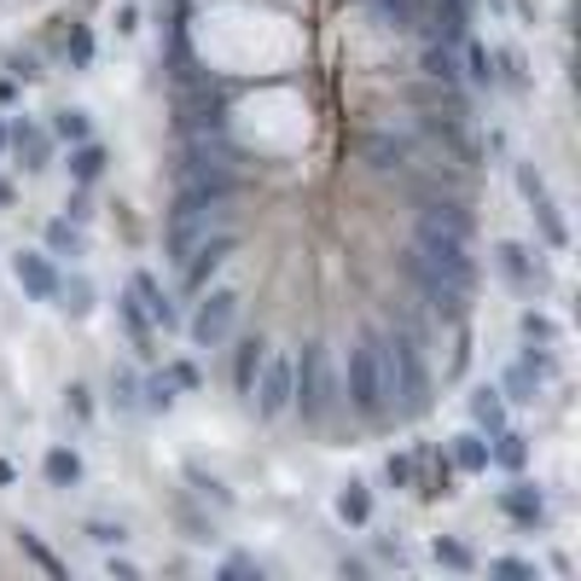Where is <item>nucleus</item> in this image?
I'll return each instance as SVG.
<instances>
[{
  "label": "nucleus",
  "mask_w": 581,
  "mask_h": 581,
  "mask_svg": "<svg viewBox=\"0 0 581 581\" xmlns=\"http://www.w3.org/2000/svg\"><path fill=\"white\" fill-rule=\"evenodd\" d=\"M378 361L390 384V419H424L431 413V367H424V325L408 314H390V325H372Z\"/></svg>",
  "instance_id": "obj_1"
},
{
  "label": "nucleus",
  "mask_w": 581,
  "mask_h": 581,
  "mask_svg": "<svg viewBox=\"0 0 581 581\" xmlns=\"http://www.w3.org/2000/svg\"><path fill=\"white\" fill-rule=\"evenodd\" d=\"M343 408V378H338V361H332V343H309L297 355V395H291V413H302V424H325L338 419Z\"/></svg>",
  "instance_id": "obj_2"
},
{
  "label": "nucleus",
  "mask_w": 581,
  "mask_h": 581,
  "mask_svg": "<svg viewBox=\"0 0 581 581\" xmlns=\"http://www.w3.org/2000/svg\"><path fill=\"white\" fill-rule=\"evenodd\" d=\"M338 378H343V408L355 419H367V424H384L390 419V384H384V361H378L372 332H361L355 343H349Z\"/></svg>",
  "instance_id": "obj_3"
},
{
  "label": "nucleus",
  "mask_w": 581,
  "mask_h": 581,
  "mask_svg": "<svg viewBox=\"0 0 581 581\" xmlns=\"http://www.w3.org/2000/svg\"><path fill=\"white\" fill-rule=\"evenodd\" d=\"M401 273H408V286L419 291V302H424V314H431V320H448V325H465L471 320V291H477V280L424 262L419 250L401 257Z\"/></svg>",
  "instance_id": "obj_4"
},
{
  "label": "nucleus",
  "mask_w": 581,
  "mask_h": 581,
  "mask_svg": "<svg viewBox=\"0 0 581 581\" xmlns=\"http://www.w3.org/2000/svg\"><path fill=\"white\" fill-rule=\"evenodd\" d=\"M239 309H244V291H239V286H204V291H198V309L187 314L192 349H221V343H233Z\"/></svg>",
  "instance_id": "obj_5"
},
{
  "label": "nucleus",
  "mask_w": 581,
  "mask_h": 581,
  "mask_svg": "<svg viewBox=\"0 0 581 581\" xmlns=\"http://www.w3.org/2000/svg\"><path fill=\"white\" fill-rule=\"evenodd\" d=\"M413 250L424 262H437L448 273H465V280H477V262H471V227H453L442 216H419L413 221Z\"/></svg>",
  "instance_id": "obj_6"
},
{
  "label": "nucleus",
  "mask_w": 581,
  "mask_h": 581,
  "mask_svg": "<svg viewBox=\"0 0 581 581\" xmlns=\"http://www.w3.org/2000/svg\"><path fill=\"white\" fill-rule=\"evenodd\" d=\"M291 395H297V355L291 349H268L262 367H257V384H250V408H257L262 424H280L291 413Z\"/></svg>",
  "instance_id": "obj_7"
},
{
  "label": "nucleus",
  "mask_w": 581,
  "mask_h": 581,
  "mask_svg": "<svg viewBox=\"0 0 581 581\" xmlns=\"http://www.w3.org/2000/svg\"><path fill=\"white\" fill-rule=\"evenodd\" d=\"M512 181H518V198L529 204V216H535L547 250H570V227H564L559 204H552V192H547V174L535 163H512Z\"/></svg>",
  "instance_id": "obj_8"
},
{
  "label": "nucleus",
  "mask_w": 581,
  "mask_h": 581,
  "mask_svg": "<svg viewBox=\"0 0 581 581\" xmlns=\"http://www.w3.org/2000/svg\"><path fill=\"white\" fill-rule=\"evenodd\" d=\"M494 273L507 280L518 297H547L552 291V273H547V262H541V250H529V244H518V239H500L494 244Z\"/></svg>",
  "instance_id": "obj_9"
},
{
  "label": "nucleus",
  "mask_w": 581,
  "mask_h": 581,
  "mask_svg": "<svg viewBox=\"0 0 581 581\" xmlns=\"http://www.w3.org/2000/svg\"><path fill=\"white\" fill-rule=\"evenodd\" d=\"M355 151H361L367 169H378V174H401V169L419 163V134H408V129H367V134L355 140Z\"/></svg>",
  "instance_id": "obj_10"
},
{
  "label": "nucleus",
  "mask_w": 581,
  "mask_h": 581,
  "mask_svg": "<svg viewBox=\"0 0 581 581\" xmlns=\"http://www.w3.org/2000/svg\"><path fill=\"white\" fill-rule=\"evenodd\" d=\"M239 244H244V233H239L233 221L198 239V244L187 250V262H181V280H187V291H204V286H210V273H216L227 257H239Z\"/></svg>",
  "instance_id": "obj_11"
},
{
  "label": "nucleus",
  "mask_w": 581,
  "mask_h": 581,
  "mask_svg": "<svg viewBox=\"0 0 581 581\" xmlns=\"http://www.w3.org/2000/svg\"><path fill=\"white\" fill-rule=\"evenodd\" d=\"M7 268H12L18 291L30 297V302H53V291H59V262L47 257V250H12Z\"/></svg>",
  "instance_id": "obj_12"
},
{
  "label": "nucleus",
  "mask_w": 581,
  "mask_h": 581,
  "mask_svg": "<svg viewBox=\"0 0 581 581\" xmlns=\"http://www.w3.org/2000/svg\"><path fill=\"white\" fill-rule=\"evenodd\" d=\"M53 134L41 129V122H30V117H12L7 122V151L23 163V174H41V169H53Z\"/></svg>",
  "instance_id": "obj_13"
},
{
  "label": "nucleus",
  "mask_w": 581,
  "mask_h": 581,
  "mask_svg": "<svg viewBox=\"0 0 581 581\" xmlns=\"http://www.w3.org/2000/svg\"><path fill=\"white\" fill-rule=\"evenodd\" d=\"M129 291L140 297V309L151 314V325H158V332H174V325H181V309H174V297L158 286V273H134V280H129Z\"/></svg>",
  "instance_id": "obj_14"
},
{
  "label": "nucleus",
  "mask_w": 581,
  "mask_h": 581,
  "mask_svg": "<svg viewBox=\"0 0 581 581\" xmlns=\"http://www.w3.org/2000/svg\"><path fill=\"white\" fill-rule=\"evenodd\" d=\"M500 512H507L518 529H541V523H547V489H541V483H512V489H500Z\"/></svg>",
  "instance_id": "obj_15"
},
{
  "label": "nucleus",
  "mask_w": 581,
  "mask_h": 581,
  "mask_svg": "<svg viewBox=\"0 0 581 581\" xmlns=\"http://www.w3.org/2000/svg\"><path fill=\"white\" fill-rule=\"evenodd\" d=\"M41 250H47L53 262H76V257H88V233H82V221L53 216V221H47V233H41Z\"/></svg>",
  "instance_id": "obj_16"
},
{
  "label": "nucleus",
  "mask_w": 581,
  "mask_h": 581,
  "mask_svg": "<svg viewBox=\"0 0 581 581\" xmlns=\"http://www.w3.org/2000/svg\"><path fill=\"white\" fill-rule=\"evenodd\" d=\"M465 408H471V431H483V437L507 431V395H500V384H477Z\"/></svg>",
  "instance_id": "obj_17"
},
{
  "label": "nucleus",
  "mask_w": 581,
  "mask_h": 581,
  "mask_svg": "<svg viewBox=\"0 0 581 581\" xmlns=\"http://www.w3.org/2000/svg\"><path fill=\"white\" fill-rule=\"evenodd\" d=\"M53 309H59V314H70V320H88V314L99 309V291H93V280H88V273H59Z\"/></svg>",
  "instance_id": "obj_18"
},
{
  "label": "nucleus",
  "mask_w": 581,
  "mask_h": 581,
  "mask_svg": "<svg viewBox=\"0 0 581 581\" xmlns=\"http://www.w3.org/2000/svg\"><path fill=\"white\" fill-rule=\"evenodd\" d=\"M332 512H338L343 529H367L372 523V489L361 477H349V483H338V494H332Z\"/></svg>",
  "instance_id": "obj_19"
},
{
  "label": "nucleus",
  "mask_w": 581,
  "mask_h": 581,
  "mask_svg": "<svg viewBox=\"0 0 581 581\" xmlns=\"http://www.w3.org/2000/svg\"><path fill=\"white\" fill-rule=\"evenodd\" d=\"M41 477H47V489L70 494L76 483H82V453H76V448H64V442H53V448L41 453Z\"/></svg>",
  "instance_id": "obj_20"
},
{
  "label": "nucleus",
  "mask_w": 581,
  "mask_h": 581,
  "mask_svg": "<svg viewBox=\"0 0 581 581\" xmlns=\"http://www.w3.org/2000/svg\"><path fill=\"white\" fill-rule=\"evenodd\" d=\"M106 163H111V151L99 146L93 134H88V140H76V146H70V158H64V169H70V181H76V187H93L99 174H106Z\"/></svg>",
  "instance_id": "obj_21"
},
{
  "label": "nucleus",
  "mask_w": 581,
  "mask_h": 581,
  "mask_svg": "<svg viewBox=\"0 0 581 581\" xmlns=\"http://www.w3.org/2000/svg\"><path fill=\"white\" fill-rule=\"evenodd\" d=\"M448 460H453V471L483 477V471H489V437H483V431H460V437L448 442Z\"/></svg>",
  "instance_id": "obj_22"
},
{
  "label": "nucleus",
  "mask_w": 581,
  "mask_h": 581,
  "mask_svg": "<svg viewBox=\"0 0 581 581\" xmlns=\"http://www.w3.org/2000/svg\"><path fill=\"white\" fill-rule=\"evenodd\" d=\"M117 320L129 325V338H134L140 355H151V338H158V325H151V314L140 309V297H134V291H122V297H117Z\"/></svg>",
  "instance_id": "obj_23"
},
{
  "label": "nucleus",
  "mask_w": 581,
  "mask_h": 581,
  "mask_svg": "<svg viewBox=\"0 0 581 581\" xmlns=\"http://www.w3.org/2000/svg\"><path fill=\"white\" fill-rule=\"evenodd\" d=\"M12 541H18V552H23V559H30V564H41V570L53 575V581H64V564H59V552L47 547V541L36 535L30 523H18V529H12Z\"/></svg>",
  "instance_id": "obj_24"
},
{
  "label": "nucleus",
  "mask_w": 581,
  "mask_h": 581,
  "mask_svg": "<svg viewBox=\"0 0 581 581\" xmlns=\"http://www.w3.org/2000/svg\"><path fill=\"white\" fill-rule=\"evenodd\" d=\"M262 355H268L262 338H239V349H233V390H239V395H250V384H257Z\"/></svg>",
  "instance_id": "obj_25"
},
{
  "label": "nucleus",
  "mask_w": 581,
  "mask_h": 581,
  "mask_svg": "<svg viewBox=\"0 0 581 581\" xmlns=\"http://www.w3.org/2000/svg\"><path fill=\"white\" fill-rule=\"evenodd\" d=\"M47 134H53V140H64V146H76V140H88V134H93V117H88L82 106H64V111H53V122H47Z\"/></svg>",
  "instance_id": "obj_26"
},
{
  "label": "nucleus",
  "mask_w": 581,
  "mask_h": 581,
  "mask_svg": "<svg viewBox=\"0 0 581 581\" xmlns=\"http://www.w3.org/2000/svg\"><path fill=\"white\" fill-rule=\"evenodd\" d=\"M424 76L442 82V88H453V82H460V53H453L448 41H431V47H424Z\"/></svg>",
  "instance_id": "obj_27"
},
{
  "label": "nucleus",
  "mask_w": 581,
  "mask_h": 581,
  "mask_svg": "<svg viewBox=\"0 0 581 581\" xmlns=\"http://www.w3.org/2000/svg\"><path fill=\"white\" fill-rule=\"evenodd\" d=\"M174 378L169 372H151V378H140V413H169L174 408Z\"/></svg>",
  "instance_id": "obj_28"
},
{
  "label": "nucleus",
  "mask_w": 581,
  "mask_h": 581,
  "mask_svg": "<svg viewBox=\"0 0 581 581\" xmlns=\"http://www.w3.org/2000/svg\"><path fill=\"white\" fill-rule=\"evenodd\" d=\"M431 559H437L442 570H453V575H471V570H477V552H471L465 541H453V535H437V541H431Z\"/></svg>",
  "instance_id": "obj_29"
},
{
  "label": "nucleus",
  "mask_w": 581,
  "mask_h": 581,
  "mask_svg": "<svg viewBox=\"0 0 581 581\" xmlns=\"http://www.w3.org/2000/svg\"><path fill=\"white\" fill-rule=\"evenodd\" d=\"M384 18V30H419V0H367Z\"/></svg>",
  "instance_id": "obj_30"
},
{
  "label": "nucleus",
  "mask_w": 581,
  "mask_h": 581,
  "mask_svg": "<svg viewBox=\"0 0 581 581\" xmlns=\"http://www.w3.org/2000/svg\"><path fill=\"white\" fill-rule=\"evenodd\" d=\"M523 460H529V448H523V437H518V431H500V437H489V465L523 471Z\"/></svg>",
  "instance_id": "obj_31"
},
{
  "label": "nucleus",
  "mask_w": 581,
  "mask_h": 581,
  "mask_svg": "<svg viewBox=\"0 0 581 581\" xmlns=\"http://www.w3.org/2000/svg\"><path fill=\"white\" fill-rule=\"evenodd\" d=\"M460 53H465V76H471V82H477V88H494V53H489V47L465 36Z\"/></svg>",
  "instance_id": "obj_32"
},
{
  "label": "nucleus",
  "mask_w": 581,
  "mask_h": 581,
  "mask_svg": "<svg viewBox=\"0 0 581 581\" xmlns=\"http://www.w3.org/2000/svg\"><path fill=\"white\" fill-rule=\"evenodd\" d=\"M111 401H117V413H140V372L134 367L111 372Z\"/></svg>",
  "instance_id": "obj_33"
},
{
  "label": "nucleus",
  "mask_w": 581,
  "mask_h": 581,
  "mask_svg": "<svg viewBox=\"0 0 581 581\" xmlns=\"http://www.w3.org/2000/svg\"><path fill=\"white\" fill-rule=\"evenodd\" d=\"M64 64H70V70H93V30H88V23H70V36H64Z\"/></svg>",
  "instance_id": "obj_34"
},
{
  "label": "nucleus",
  "mask_w": 581,
  "mask_h": 581,
  "mask_svg": "<svg viewBox=\"0 0 581 581\" xmlns=\"http://www.w3.org/2000/svg\"><path fill=\"white\" fill-rule=\"evenodd\" d=\"M500 395H507V401H535L541 395V378L535 372H529V367H507V378H500Z\"/></svg>",
  "instance_id": "obj_35"
},
{
  "label": "nucleus",
  "mask_w": 581,
  "mask_h": 581,
  "mask_svg": "<svg viewBox=\"0 0 581 581\" xmlns=\"http://www.w3.org/2000/svg\"><path fill=\"white\" fill-rule=\"evenodd\" d=\"M518 338H523V343H552V349H559V325H552L541 309H523V314H518Z\"/></svg>",
  "instance_id": "obj_36"
},
{
  "label": "nucleus",
  "mask_w": 581,
  "mask_h": 581,
  "mask_svg": "<svg viewBox=\"0 0 581 581\" xmlns=\"http://www.w3.org/2000/svg\"><path fill=\"white\" fill-rule=\"evenodd\" d=\"M518 367H529L547 384V378H559V355H552V343H523V355H518Z\"/></svg>",
  "instance_id": "obj_37"
},
{
  "label": "nucleus",
  "mask_w": 581,
  "mask_h": 581,
  "mask_svg": "<svg viewBox=\"0 0 581 581\" xmlns=\"http://www.w3.org/2000/svg\"><path fill=\"white\" fill-rule=\"evenodd\" d=\"M82 535H88L93 547H122V541H129V523H111V518H88V523H82Z\"/></svg>",
  "instance_id": "obj_38"
},
{
  "label": "nucleus",
  "mask_w": 581,
  "mask_h": 581,
  "mask_svg": "<svg viewBox=\"0 0 581 581\" xmlns=\"http://www.w3.org/2000/svg\"><path fill=\"white\" fill-rule=\"evenodd\" d=\"M187 483L204 494V500H216V507H233V494H227V483L221 477H210V471H198V465H187Z\"/></svg>",
  "instance_id": "obj_39"
},
{
  "label": "nucleus",
  "mask_w": 581,
  "mask_h": 581,
  "mask_svg": "<svg viewBox=\"0 0 581 581\" xmlns=\"http://www.w3.org/2000/svg\"><path fill=\"white\" fill-rule=\"evenodd\" d=\"M489 575H500V581H541V570L529 564V559H494Z\"/></svg>",
  "instance_id": "obj_40"
},
{
  "label": "nucleus",
  "mask_w": 581,
  "mask_h": 581,
  "mask_svg": "<svg viewBox=\"0 0 581 581\" xmlns=\"http://www.w3.org/2000/svg\"><path fill=\"white\" fill-rule=\"evenodd\" d=\"M64 408H70L76 419H82V424L93 419V390L82 384V378H70V390H64Z\"/></svg>",
  "instance_id": "obj_41"
},
{
  "label": "nucleus",
  "mask_w": 581,
  "mask_h": 581,
  "mask_svg": "<svg viewBox=\"0 0 581 581\" xmlns=\"http://www.w3.org/2000/svg\"><path fill=\"white\" fill-rule=\"evenodd\" d=\"M384 483L390 489H408L413 483V453H390V460H384Z\"/></svg>",
  "instance_id": "obj_42"
},
{
  "label": "nucleus",
  "mask_w": 581,
  "mask_h": 581,
  "mask_svg": "<svg viewBox=\"0 0 581 581\" xmlns=\"http://www.w3.org/2000/svg\"><path fill=\"white\" fill-rule=\"evenodd\" d=\"M163 372H169V378H174V390H198V384H204V372H198V367H192V361H169V367H163Z\"/></svg>",
  "instance_id": "obj_43"
},
{
  "label": "nucleus",
  "mask_w": 581,
  "mask_h": 581,
  "mask_svg": "<svg viewBox=\"0 0 581 581\" xmlns=\"http://www.w3.org/2000/svg\"><path fill=\"white\" fill-rule=\"evenodd\" d=\"M7 70L18 76V82H41V59H36V53H12Z\"/></svg>",
  "instance_id": "obj_44"
},
{
  "label": "nucleus",
  "mask_w": 581,
  "mask_h": 581,
  "mask_svg": "<svg viewBox=\"0 0 581 581\" xmlns=\"http://www.w3.org/2000/svg\"><path fill=\"white\" fill-rule=\"evenodd\" d=\"M244 575H262V564H257V559H244V552H233V559L221 564V581H244Z\"/></svg>",
  "instance_id": "obj_45"
},
{
  "label": "nucleus",
  "mask_w": 581,
  "mask_h": 581,
  "mask_svg": "<svg viewBox=\"0 0 581 581\" xmlns=\"http://www.w3.org/2000/svg\"><path fill=\"white\" fill-rule=\"evenodd\" d=\"M117 30H122V36H134V30H140V7H134V0L117 12Z\"/></svg>",
  "instance_id": "obj_46"
},
{
  "label": "nucleus",
  "mask_w": 581,
  "mask_h": 581,
  "mask_svg": "<svg viewBox=\"0 0 581 581\" xmlns=\"http://www.w3.org/2000/svg\"><path fill=\"white\" fill-rule=\"evenodd\" d=\"M106 570H111L117 581H140V564H129V559H111Z\"/></svg>",
  "instance_id": "obj_47"
},
{
  "label": "nucleus",
  "mask_w": 581,
  "mask_h": 581,
  "mask_svg": "<svg viewBox=\"0 0 581 581\" xmlns=\"http://www.w3.org/2000/svg\"><path fill=\"white\" fill-rule=\"evenodd\" d=\"M64 216H70V221H88L93 210H88V198H82V192H76V198H70V204H64Z\"/></svg>",
  "instance_id": "obj_48"
},
{
  "label": "nucleus",
  "mask_w": 581,
  "mask_h": 581,
  "mask_svg": "<svg viewBox=\"0 0 581 581\" xmlns=\"http://www.w3.org/2000/svg\"><path fill=\"white\" fill-rule=\"evenodd\" d=\"M18 99V76H0V106H12Z\"/></svg>",
  "instance_id": "obj_49"
},
{
  "label": "nucleus",
  "mask_w": 581,
  "mask_h": 581,
  "mask_svg": "<svg viewBox=\"0 0 581 581\" xmlns=\"http://www.w3.org/2000/svg\"><path fill=\"white\" fill-rule=\"evenodd\" d=\"M12 483H18V471H12L7 460H0V489H12Z\"/></svg>",
  "instance_id": "obj_50"
},
{
  "label": "nucleus",
  "mask_w": 581,
  "mask_h": 581,
  "mask_svg": "<svg viewBox=\"0 0 581 581\" xmlns=\"http://www.w3.org/2000/svg\"><path fill=\"white\" fill-rule=\"evenodd\" d=\"M0 210H12V181H0Z\"/></svg>",
  "instance_id": "obj_51"
},
{
  "label": "nucleus",
  "mask_w": 581,
  "mask_h": 581,
  "mask_svg": "<svg viewBox=\"0 0 581 581\" xmlns=\"http://www.w3.org/2000/svg\"><path fill=\"white\" fill-rule=\"evenodd\" d=\"M512 7H518L523 18H535V0H512Z\"/></svg>",
  "instance_id": "obj_52"
},
{
  "label": "nucleus",
  "mask_w": 581,
  "mask_h": 581,
  "mask_svg": "<svg viewBox=\"0 0 581 581\" xmlns=\"http://www.w3.org/2000/svg\"><path fill=\"white\" fill-rule=\"evenodd\" d=\"M0 151H7V117H0Z\"/></svg>",
  "instance_id": "obj_53"
},
{
  "label": "nucleus",
  "mask_w": 581,
  "mask_h": 581,
  "mask_svg": "<svg viewBox=\"0 0 581 581\" xmlns=\"http://www.w3.org/2000/svg\"><path fill=\"white\" fill-rule=\"evenodd\" d=\"M489 7H494V12H500V7H507V0H489Z\"/></svg>",
  "instance_id": "obj_54"
}]
</instances>
